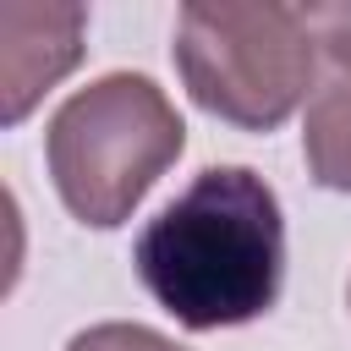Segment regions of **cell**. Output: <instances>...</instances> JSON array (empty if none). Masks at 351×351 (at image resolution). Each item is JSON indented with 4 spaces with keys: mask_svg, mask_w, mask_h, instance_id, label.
Here are the masks:
<instances>
[{
    "mask_svg": "<svg viewBox=\"0 0 351 351\" xmlns=\"http://www.w3.org/2000/svg\"><path fill=\"white\" fill-rule=\"evenodd\" d=\"M143 291L192 335L263 318L285 285V214L247 165L197 170L132 241Z\"/></svg>",
    "mask_w": 351,
    "mask_h": 351,
    "instance_id": "1",
    "label": "cell"
},
{
    "mask_svg": "<svg viewBox=\"0 0 351 351\" xmlns=\"http://www.w3.org/2000/svg\"><path fill=\"white\" fill-rule=\"evenodd\" d=\"M186 121L143 71H104L77 88L44 126L49 181L71 219L115 230L181 159Z\"/></svg>",
    "mask_w": 351,
    "mask_h": 351,
    "instance_id": "2",
    "label": "cell"
},
{
    "mask_svg": "<svg viewBox=\"0 0 351 351\" xmlns=\"http://www.w3.org/2000/svg\"><path fill=\"white\" fill-rule=\"evenodd\" d=\"M176 71L197 110L236 132H274L313 88L318 44L302 5L192 0L176 16Z\"/></svg>",
    "mask_w": 351,
    "mask_h": 351,
    "instance_id": "3",
    "label": "cell"
},
{
    "mask_svg": "<svg viewBox=\"0 0 351 351\" xmlns=\"http://www.w3.org/2000/svg\"><path fill=\"white\" fill-rule=\"evenodd\" d=\"M82 27H88V11L82 5H60V11H33V5H5L0 16V33H5V49H0V82H5V104H0V121L16 126L82 55Z\"/></svg>",
    "mask_w": 351,
    "mask_h": 351,
    "instance_id": "4",
    "label": "cell"
},
{
    "mask_svg": "<svg viewBox=\"0 0 351 351\" xmlns=\"http://www.w3.org/2000/svg\"><path fill=\"white\" fill-rule=\"evenodd\" d=\"M302 159L318 186L351 192V66H335L313 88L302 121Z\"/></svg>",
    "mask_w": 351,
    "mask_h": 351,
    "instance_id": "5",
    "label": "cell"
},
{
    "mask_svg": "<svg viewBox=\"0 0 351 351\" xmlns=\"http://www.w3.org/2000/svg\"><path fill=\"white\" fill-rule=\"evenodd\" d=\"M66 351H186L176 346L170 335L148 329V324H126V318H110V324H88L66 340Z\"/></svg>",
    "mask_w": 351,
    "mask_h": 351,
    "instance_id": "6",
    "label": "cell"
},
{
    "mask_svg": "<svg viewBox=\"0 0 351 351\" xmlns=\"http://www.w3.org/2000/svg\"><path fill=\"white\" fill-rule=\"evenodd\" d=\"M302 22H307L313 44H318L335 66H351V0H318V5H302Z\"/></svg>",
    "mask_w": 351,
    "mask_h": 351,
    "instance_id": "7",
    "label": "cell"
}]
</instances>
